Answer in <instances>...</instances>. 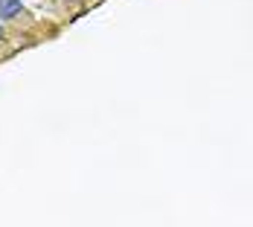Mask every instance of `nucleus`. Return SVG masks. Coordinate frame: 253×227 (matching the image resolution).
Here are the masks:
<instances>
[{
	"mask_svg": "<svg viewBox=\"0 0 253 227\" xmlns=\"http://www.w3.org/2000/svg\"><path fill=\"white\" fill-rule=\"evenodd\" d=\"M21 12H24V3H21V0H0V18L12 21V18H18Z\"/></svg>",
	"mask_w": 253,
	"mask_h": 227,
	"instance_id": "obj_1",
	"label": "nucleus"
},
{
	"mask_svg": "<svg viewBox=\"0 0 253 227\" xmlns=\"http://www.w3.org/2000/svg\"><path fill=\"white\" fill-rule=\"evenodd\" d=\"M0 41H3V26H0Z\"/></svg>",
	"mask_w": 253,
	"mask_h": 227,
	"instance_id": "obj_2",
	"label": "nucleus"
}]
</instances>
